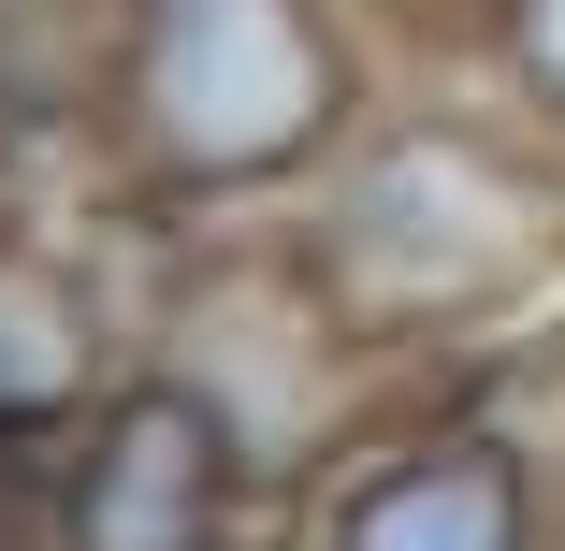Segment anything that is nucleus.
<instances>
[{
    "label": "nucleus",
    "instance_id": "9",
    "mask_svg": "<svg viewBox=\"0 0 565 551\" xmlns=\"http://www.w3.org/2000/svg\"><path fill=\"white\" fill-rule=\"evenodd\" d=\"M377 15H392L406 44H449V30H465V15H479V0H377Z\"/></svg>",
    "mask_w": 565,
    "mask_h": 551
},
{
    "label": "nucleus",
    "instance_id": "4",
    "mask_svg": "<svg viewBox=\"0 0 565 551\" xmlns=\"http://www.w3.org/2000/svg\"><path fill=\"white\" fill-rule=\"evenodd\" d=\"M290 551H565V465L479 378H420L290 508Z\"/></svg>",
    "mask_w": 565,
    "mask_h": 551
},
{
    "label": "nucleus",
    "instance_id": "8",
    "mask_svg": "<svg viewBox=\"0 0 565 551\" xmlns=\"http://www.w3.org/2000/svg\"><path fill=\"white\" fill-rule=\"evenodd\" d=\"M435 59H465L508 117H536V131L565 146V0H479V15L449 30Z\"/></svg>",
    "mask_w": 565,
    "mask_h": 551
},
{
    "label": "nucleus",
    "instance_id": "5",
    "mask_svg": "<svg viewBox=\"0 0 565 551\" xmlns=\"http://www.w3.org/2000/svg\"><path fill=\"white\" fill-rule=\"evenodd\" d=\"M30 537L44 551H276L290 508L262 494V465L233 451V421H217L174 363H131L44 451Z\"/></svg>",
    "mask_w": 565,
    "mask_h": 551
},
{
    "label": "nucleus",
    "instance_id": "3",
    "mask_svg": "<svg viewBox=\"0 0 565 551\" xmlns=\"http://www.w3.org/2000/svg\"><path fill=\"white\" fill-rule=\"evenodd\" d=\"M117 233H131V290H146V363H174L217 421H233V451L262 465L276 508H305L420 392L363 319L319 290V262L276 233V218H233V233H146V218H117Z\"/></svg>",
    "mask_w": 565,
    "mask_h": 551
},
{
    "label": "nucleus",
    "instance_id": "1",
    "mask_svg": "<svg viewBox=\"0 0 565 551\" xmlns=\"http://www.w3.org/2000/svg\"><path fill=\"white\" fill-rule=\"evenodd\" d=\"M276 233L406 378H465L479 349L565 305V146L508 117L465 59L392 73V102Z\"/></svg>",
    "mask_w": 565,
    "mask_h": 551
},
{
    "label": "nucleus",
    "instance_id": "10",
    "mask_svg": "<svg viewBox=\"0 0 565 551\" xmlns=\"http://www.w3.org/2000/svg\"><path fill=\"white\" fill-rule=\"evenodd\" d=\"M30 479H44V465H0V551H44V537H30Z\"/></svg>",
    "mask_w": 565,
    "mask_h": 551
},
{
    "label": "nucleus",
    "instance_id": "2",
    "mask_svg": "<svg viewBox=\"0 0 565 551\" xmlns=\"http://www.w3.org/2000/svg\"><path fill=\"white\" fill-rule=\"evenodd\" d=\"M377 0H102V189L146 233L290 218L392 102Z\"/></svg>",
    "mask_w": 565,
    "mask_h": 551
},
{
    "label": "nucleus",
    "instance_id": "7",
    "mask_svg": "<svg viewBox=\"0 0 565 551\" xmlns=\"http://www.w3.org/2000/svg\"><path fill=\"white\" fill-rule=\"evenodd\" d=\"M102 189V0H0V203Z\"/></svg>",
    "mask_w": 565,
    "mask_h": 551
},
{
    "label": "nucleus",
    "instance_id": "6",
    "mask_svg": "<svg viewBox=\"0 0 565 551\" xmlns=\"http://www.w3.org/2000/svg\"><path fill=\"white\" fill-rule=\"evenodd\" d=\"M131 363H146L131 233L102 203H87V233L44 203H0V465H44Z\"/></svg>",
    "mask_w": 565,
    "mask_h": 551
}]
</instances>
